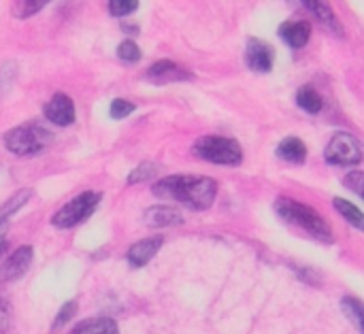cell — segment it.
I'll list each match as a JSON object with an SVG mask.
<instances>
[{
  "mask_svg": "<svg viewBox=\"0 0 364 334\" xmlns=\"http://www.w3.org/2000/svg\"><path fill=\"white\" fill-rule=\"evenodd\" d=\"M154 194L158 198H168L183 203L196 211H205L213 205L218 194V183L209 177L194 175H171L154 183Z\"/></svg>",
  "mask_w": 364,
  "mask_h": 334,
  "instance_id": "cell-1",
  "label": "cell"
},
{
  "mask_svg": "<svg viewBox=\"0 0 364 334\" xmlns=\"http://www.w3.org/2000/svg\"><path fill=\"white\" fill-rule=\"evenodd\" d=\"M275 211L277 215L294 226V228H301L303 232H307L309 237H314L316 241H322V243H333V232L328 228V224L307 205L303 203H296L292 198H277L275 203Z\"/></svg>",
  "mask_w": 364,
  "mask_h": 334,
  "instance_id": "cell-2",
  "label": "cell"
},
{
  "mask_svg": "<svg viewBox=\"0 0 364 334\" xmlns=\"http://www.w3.org/2000/svg\"><path fill=\"white\" fill-rule=\"evenodd\" d=\"M194 153L211 164H224V166H235L243 160L241 145L232 139L224 136H203L194 143Z\"/></svg>",
  "mask_w": 364,
  "mask_h": 334,
  "instance_id": "cell-3",
  "label": "cell"
},
{
  "mask_svg": "<svg viewBox=\"0 0 364 334\" xmlns=\"http://www.w3.org/2000/svg\"><path fill=\"white\" fill-rule=\"evenodd\" d=\"M51 132L41 128V126H17L13 130H9L4 134V145L9 151L17 153V156H32L43 151L49 143H51Z\"/></svg>",
  "mask_w": 364,
  "mask_h": 334,
  "instance_id": "cell-4",
  "label": "cell"
},
{
  "mask_svg": "<svg viewBox=\"0 0 364 334\" xmlns=\"http://www.w3.org/2000/svg\"><path fill=\"white\" fill-rule=\"evenodd\" d=\"M100 192H83L79 194L77 198H73L70 203H66L53 217H51V224L55 228H73L81 222H85L94 209L98 207L100 203Z\"/></svg>",
  "mask_w": 364,
  "mask_h": 334,
  "instance_id": "cell-5",
  "label": "cell"
},
{
  "mask_svg": "<svg viewBox=\"0 0 364 334\" xmlns=\"http://www.w3.org/2000/svg\"><path fill=\"white\" fill-rule=\"evenodd\" d=\"M324 156L335 166H352V164H358L360 158H363L360 141L354 134H350V132H337L331 139V143L326 145Z\"/></svg>",
  "mask_w": 364,
  "mask_h": 334,
  "instance_id": "cell-6",
  "label": "cell"
},
{
  "mask_svg": "<svg viewBox=\"0 0 364 334\" xmlns=\"http://www.w3.org/2000/svg\"><path fill=\"white\" fill-rule=\"evenodd\" d=\"M275 51L260 38H250L245 47V62L254 72H269L273 68Z\"/></svg>",
  "mask_w": 364,
  "mask_h": 334,
  "instance_id": "cell-7",
  "label": "cell"
},
{
  "mask_svg": "<svg viewBox=\"0 0 364 334\" xmlns=\"http://www.w3.org/2000/svg\"><path fill=\"white\" fill-rule=\"evenodd\" d=\"M45 117L55 126H70L75 122V104L66 94H55L45 104Z\"/></svg>",
  "mask_w": 364,
  "mask_h": 334,
  "instance_id": "cell-8",
  "label": "cell"
},
{
  "mask_svg": "<svg viewBox=\"0 0 364 334\" xmlns=\"http://www.w3.org/2000/svg\"><path fill=\"white\" fill-rule=\"evenodd\" d=\"M30 262H32V247H28V245L19 247L17 252H13V256L6 262H2V266H0V279L2 281H11V279L21 277L28 271Z\"/></svg>",
  "mask_w": 364,
  "mask_h": 334,
  "instance_id": "cell-9",
  "label": "cell"
},
{
  "mask_svg": "<svg viewBox=\"0 0 364 334\" xmlns=\"http://www.w3.org/2000/svg\"><path fill=\"white\" fill-rule=\"evenodd\" d=\"M147 79H151L154 83H171V81H181V79H190V72L183 70L181 66H177L171 60H162L149 66L147 70Z\"/></svg>",
  "mask_w": 364,
  "mask_h": 334,
  "instance_id": "cell-10",
  "label": "cell"
},
{
  "mask_svg": "<svg viewBox=\"0 0 364 334\" xmlns=\"http://www.w3.org/2000/svg\"><path fill=\"white\" fill-rule=\"evenodd\" d=\"M162 237H149V239H143L139 243H134L128 252V262L132 266H145L156 254L158 249L162 247Z\"/></svg>",
  "mask_w": 364,
  "mask_h": 334,
  "instance_id": "cell-11",
  "label": "cell"
},
{
  "mask_svg": "<svg viewBox=\"0 0 364 334\" xmlns=\"http://www.w3.org/2000/svg\"><path fill=\"white\" fill-rule=\"evenodd\" d=\"M279 36L290 45V47H305L309 36H311V26L307 21H286L279 28Z\"/></svg>",
  "mask_w": 364,
  "mask_h": 334,
  "instance_id": "cell-12",
  "label": "cell"
},
{
  "mask_svg": "<svg viewBox=\"0 0 364 334\" xmlns=\"http://www.w3.org/2000/svg\"><path fill=\"white\" fill-rule=\"evenodd\" d=\"M277 156H279L282 160H286V162L301 164V162H305V158H307V147H305V143H303L301 139L288 136V139H284V141L279 143Z\"/></svg>",
  "mask_w": 364,
  "mask_h": 334,
  "instance_id": "cell-13",
  "label": "cell"
},
{
  "mask_svg": "<svg viewBox=\"0 0 364 334\" xmlns=\"http://www.w3.org/2000/svg\"><path fill=\"white\" fill-rule=\"evenodd\" d=\"M145 222H147L151 228H164V226L183 222V217L179 215V211H175V209H171V207H151V209L145 213Z\"/></svg>",
  "mask_w": 364,
  "mask_h": 334,
  "instance_id": "cell-14",
  "label": "cell"
},
{
  "mask_svg": "<svg viewBox=\"0 0 364 334\" xmlns=\"http://www.w3.org/2000/svg\"><path fill=\"white\" fill-rule=\"evenodd\" d=\"M73 334H117V324L111 318H98L81 322Z\"/></svg>",
  "mask_w": 364,
  "mask_h": 334,
  "instance_id": "cell-15",
  "label": "cell"
},
{
  "mask_svg": "<svg viewBox=\"0 0 364 334\" xmlns=\"http://www.w3.org/2000/svg\"><path fill=\"white\" fill-rule=\"evenodd\" d=\"M296 104H299L301 109H305L307 113H318V111H322L324 100H322V96H320L314 87L305 85V87H301V90L296 92Z\"/></svg>",
  "mask_w": 364,
  "mask_h": 334,
  "instance_id": "cell-16",
  "label": "cell"
},
{
  "mask_svg": "<svg viewBox=\"0 0 364 334\" xmlns=\"http://www.w3.org/2000/svg\"><path fill=\"white\" fill-rule=\"evenodd\" d=\"M307 6H309V11H314L318 17H320V21L326 26V28H331V30H335L337 34H341V26H339V21H337V17H335V13H333V9L326 4V2H318V0H307L305 2Z\"/></svg>",
  "mask_w": 364,
  "mask_h": 334,
  "instance_id": "cell-17",
  "label": "cell"
},
{
  "mask_svg": "<svg viewBox=\"0 0 364 334\" xmlns=\"http://www.w3.org/2000/svg\"><path fill=\"white\" fill-rule=\"evenodd\" d=\"M30 196H32V190H21V192H17L4 207H0V228L6 224V220H9L17 209H21V207L30 200Z\"/></svg>",
  "mask_w": 364,
  "mask_h": 334,
  "instance_id": "cell-18",
  "label": "cell"
},
{
  "mask_svg": "<svg viewBox=\"0 0 364 334\" xmlns=\"http://www.w3.org/2000/svg\"><path fill=\"white\" fill-rule=\"evenodd\" d=\"M335 207H337V211H339L352 226L363 228V213L358 211V207H354L352 203H348V200H343V198H335Z\"/></svg>",
  "mask_w": 364,
  "mask_h": 334,
  "instance_id": "cell-19",
  "label": "cell"
},
{
  "mask_svg": "<svg viewBox=\"0 0 364 334\" xmlns=\"http://www.w3.org/2000/svg\"><path fill=\"white\" fill-rule=\"evenodd\" d=\"M117 58L122 60V62H130V64H134V62H139L141 60V49H139V45L134 43V41H124L119 47H117Z\"/></svg>",
  "mask_w": 364,
  "mask_h": 334,
  "instance_id": "cell-20",
  "label": "cell"
},
{
  "mask_svg": "<svg viewBox=\"0 0 364 334\" xmlns=\"http://www.w3.org/2000/svg\"><path fill=\"white\" fill-rule=\"evenodd\" d=\"M158 173V166L154 162H145L141 166H136L130 175H128V183H139V181H145L149 177H154Z\"/></svg>",
  "mask_w": 364,
  "mask_h": 334,
  "instance_id": "cell-21",
  "label": "cell"
},
{
  "mask_svg": "<svg viewBox=\"0 0 364 334\" xmlns=\"http://www.w3.org/2000/svg\"><path fill=\"white\" fill-rule=\"evenodd\" d=\"M47 2L45 0H28V2H15L13 11L17 17H30L32 13H38Z\"/></svg>",
  "mask_w": 364,
  "mask_h": 334,
  "instance_id": "cell-22",
  "label": "cell"
},
{
  "mask_svg": "<svg viewBox=\"0 0 364 334\" xmlns=\"http://www.w3.org/2000/svg\"><path fill=\"white\" fill-rule=\"evenodd\" d=\"M132 111H134V104L128 102V100H122V98H115V100L111 102V107H109V113H111L113 119H124V117H128Z\"/></svg>",
  "mask_w": 364,
  "mask_h": 334,
  "instance_id": "cell-23",
  "label": "cell"
},
{
  "mask_svg": "<svg viewBox=\"0 0 364 334\" xmlns=\"http://www.w3.org/2000/svg\"><path fill=\"white\" fill-rule=\"evenodd\" d=\"M136 6H139L136 0H111V2H109V11H111V15H115V17L128 15V13H132Z\"/></svg>",
  "mask_w": 364,
  "mask_h": 334,
  "instance_id": "cell-24",
  "label": "cell"
},
{
  "mask_svg": "<svg viewBox=\"0 0 364 334\" xmlns=\"http://www.w3.org/2000/svg\"><path fill=\"white\" fill-rule=\"evenodd\" d=\"M343 307H346L348 316H352L356 320V328L363 330V307H360V303L354 301V298H346L343 301Z\"/></svg>",
  "mask_w": 364,
  "mask_h": 334,
  "instance_id": "cell-25",
  "label": "cell"
},
{
  "mask_svg": "<svg viewBox=\"0 0 364 334\" xmlns=\"http://www.w3.org/2000/svg\"><path fill=\"white\" fill-rule=\"evenodd\" d=\"M75 311H77V303H75V301L66 303V305L60 309V313H58V318H55V322H53V330L62 328V326H64V324L75 316Z\"/></svg>",
  "mask_w": 364,
  "mask_h": 334,
  "instance_id": "cell-26",
  "label": "cell"
},
{
  "mask_svg": "<svg viewBox=\"0 0 364 334\" xmlns=\"http://www.w3.org/2000/svg\"><path fill=\"white\" fill-rule=\"evenodd\" d=\"M363 173H350L348 175V179L343 181L346 183V188H350L354 194H358V196H363Z\"/></svg>",
  "mask_w": 364,
  "mask_h": 334,
  "instance_id": "cell-27",
  "label": "cell"
},
{
  "mask_svg": "<svg viewBox=\"0 0 364 334\" xmlns=\"http://www.w3.org/2000/svg\"><path fill=\"white\" fill-rule=\"evenodd\" d=\"M9 324H11V307L4 298H0V334L9 330Z\"/></svg>",
  "mask_w": 364,
  "mask_h": 334,
  "instance_id": "cell-28",
  "label": "cell"
},
{
  "mask_svg": "<svg viewBox=\"0 0 364 334\" xmlns=\"http://www.w3.org/2000/svg\"><path fill=\"white\" fill-rule=\"evenodd\" d=\"M6 252V239H4V235L0 232V256Z\"/></svg>",
  "mask_w": 364,
  "mask_h": 334,
  "instance_id": "cell-29",
  "label": "cell"
}]
</instances>
